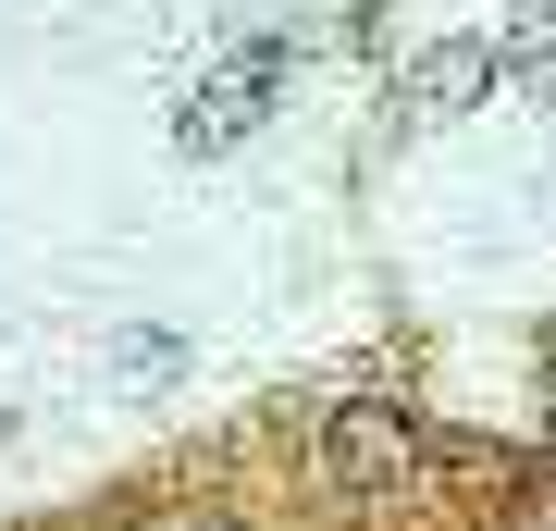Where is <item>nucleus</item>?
Returning a JSON list of instances; mask_svg holds the SVG:
<instances>
[{
	"instance_id": "1",
	"label": "nucleus",
	"mask_w": 556,
	"mask_h": 531,
	"mask_svg": "<svg viewBox=\"0 0 556 531\" xmlns=\"http://www.w3.org/2000/svg\"><path fill=\"white\" fill-rule=\"evenodd\" d=\"M321 482H334V494H358V507H383V494H408V470H420V433H408V420L396 408H371V395H346V408L334 420H321Z\"/></svg>"
},
{
	"instance_id": "2",
	"label": "nucleus",
	"mask_w": 556,
	"mask_h": 531,
	"mask_svg": "<svg viewBox=\"0 0 556 531\" xmlns=\"http://www.w3.org/2000/svg\"><path fill=\"white\" fill-rule=\"evenodd\" d=\"M273 87H285V50H273V38H260V50H236V62L199 87V112H186V149H223L236 124H260V112H273Z\"/></svg>"
},
{
	"instance_id": "3",
	"label": "nucleus",
	"mask_w": 556,
	"mask_h": 531,
	"mask_svg": "<svg viewBox=\"0 0 556 531\" xmlns=\"http://www.w3.org/2000/svg\"><path fill=\"white\" fill-rule=\"evenodd\" d=\"M457 87H482V50H445V62H420V99H457Z\"/></svg>"
},
{
	"instance_id": "4",
	"label": "nucleus",
	"mask_w": 556,
	"mask_h": 531,
	"mask_svg": "<svg viewBox=\"0 0 556 531\" xmlns=\"http://www.w3.org/2000/svg\"><path fill=\"white\" fill-rule=\"evenodd\" d=\"M519 531H556V482H532V507H519Z\"/></svg>"
}]
</instances>
